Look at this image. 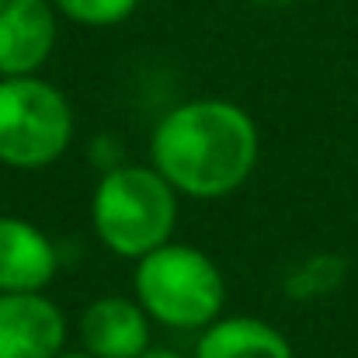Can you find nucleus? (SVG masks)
I'll return each mask as SVG.
<instances>
[{"mask_svg":"<svg viewBox=\"0 0 358 358\" xmlns=\"http://www.w3.org/2000/svg\"><path fill=\"white\" fill-rule=\"evenodd\" d=\"M66 313L45 292H0V358H59Z\"/></svg>","mask_w":358,"mask_h":358,"instance_id":"nucleus-5","label":"nucleus"},{"mask_svg":"<svg viewBox=\"0 0 358 358\" xmlns=\"http://www.w3.org/2000/svg\"><path fill=\"white\" fill-rule=\"evenodd\" d=\"M59 358H94V355H87V352H63Z\"/></svg>","mask_w":358,"mask_h":358,"instance_id":"nucleus-13","label":"nucleus"},{"mask_svg":"<svg viewBox=\"0 0 358 358\" xmlns=\"http://www.w3.org/2000/svg\"><path fill=\"white\" fill-rule=\"evenodd\" d=\"M59 275L52 237L21 220L0 216V292H45Z\"/></svg>","mask_w":358,"mask_h":358,"instance_id":"nucleus-8","label":"nucleus"},{"mask_svg":"<svg viewBox=\"0 0 358 358\" xmlns=\"http://www.w3.org/2000/svg\"><path fill=\"white\" fill-rule=\"evenodd\" d=\"M73 105L45 77H0V167L45 171L73 143Z\"/></svg>","mask_w":358,"mask_h":358,"instance_id":"nucleus-4","label":"nucleus"},{"mask_svg":"<svg viewBox=\"0 0 358 358\" xmlns=\"http://www.w3.org/2000/svg\"><path fill=\"white\" fill-rule=\"evenodd\" d=\"M345 275H348V261L345 257H338V254H313V257H306L303 264H296L285 275L282 289L296 303H310V299L331 296L345 282Z\"/></svg>","mask_w":358,"mask_h":358,"instance_id":"nucleus-10","label":"nucleus"},{"mask_svg":"<svg viewBox=\"0 0 358 358\" xmlns=\"http://www.w3.org/2000/svg\"><path fill=\"white\" fill-rule=\"evenodd\" d=\"M181 195L153 164H115L91 195V227L98 243L125 261L174 240Z\"/></svg>","mask_w":358,"mask_h":358,"instance_id":"nucleus-2","label":"nucleus"},{"mask_svg":"<svg viewBox=\"0 0 358 358\" xmlns=\"http://www.w3.org/2000/svg\"><path fill=\"white\" fill-rule=\"evenodd\" d=\"M261 157L254 115L227 98L174 105L150 132V164L181 199L220 202L240 192Z\"/></svg>","mask_w":358,"mask_h":358,"instance_id":"nucleus-1","label":"nucleus"},{"mask_svg":"<svg viewBox=\"0 0 358 358\" xmlns=\"http://www.w3.org/2000/svg\"><path fill=\"white\" fill-rule=\"evenodd\" d=\"M143 0H52L59 17L84 28H115L136 14Z\"/></svg>","mask_w":358,"mask_h":358,"instance_id":"nucleus-11","label":"nucleus"},{"mask_svg":"<svg viewBox=\"0 0 358 358\" xmlns=\"http://www.w3.org/2000/svg\"><path fill=\"white\" fill-rule=\"evenodd\" d=\"M80 345L94 358H139L150 345V313L136 296H98L80 313Z\"/></svg>","mask_w":358,"mask_h":358,"instance_id":"nucleus-7","label":"nucleus"},{"mask_svg":"<svg viewBox=\"0 0 358 358\" xmlns=\"http://www.w3.org/2000/svg\"><path fill=\"white\" fill-rule=\"evenodd\" d=\"M132 296L160 327L206 331L227 310V278L206 250L171 240L136 261Z\"/></svg>","mask_w":358,"mask_h":358,"instance_id":"nucleus-3","label":"nucleus"},{"mask_svg":"<svg viewBox=\"0 0 358 358\" xmlns=\"http://www.w3.org/2000/svg\"><path fill=\"white\" fill-rule=\"evenodd\" d=\"M139 358H188V355H181V352H171V348H150L146 355H139Z\"/></svg>","mask_w":358,"mask_h":358,"instance_id":"nucleus-12","label":"nucleus"},{"mask_svg":"<svg viewBox=\"0 0 358 358\" xmlns=\"http://www.w3.org/2000/svg\"><path fill=\"white\" fill-rule=\"evenodd\" d=\"M192 358H296L289 338L261 317H220L199 331Z\"/></svg>","mask_w":358,"mask_h":358,"instance_id":"nucleus-9","label":"nucleus"},{"mask_svg":"<svg viewBox=\"0 0 358 358\" xmlns=\"http://www.w3.org/2000/svg\"><path fill=\"white\" fill-rule=\"evenodd\" d=\"M59 42L52 0H0V77L38 73Z\"/></svg>","mask_w":358,"mask_h":358,"instance_id":"nucleus-6","label":"nucleus"}]
</instances>
